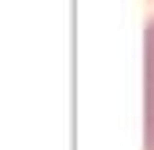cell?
Masks as SVG:
<instances>
[{
	"label": "cell",
	"mask_w": 154,
	"mask_h": 150,
	"mask_svg": "<svg viewBox=\"0 0 154 150\" xmlns=\"http://www.w3.org/2000/svg\"><path fill=\"white\" fill-rule=\"evenodd\" d=\"M143 146L154 150V18L143 37Z\"/></svg>",
	"instance_id": "6da1fadb"
}]
</instances>
